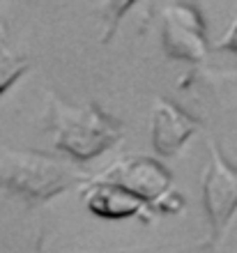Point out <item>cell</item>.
I'll return each instance as SVG.
<instances>
[{
    "label": "cell",
    "mask_w": 237,
    "mask_h": 253,
    "mask_svg": "<svg viewBox=\"0 0 237 253\" xmlns=\"http://www.w3.org/2000/svg\"><path fill=\"white\" fill-rule=\"evenodd\" d=\"M44 129L51 133L55 152L74 164L97 159L125 136V122L118 115L104 111L95 101L74 106L53 92L47 97Z\"/></svg>",
    "instance_id": "obj_1"
},
{
    "label": "cell",
    "mask_w": 237,
    "mask_h": 253,
    "mask_svg": "<svg viewBox=\"0 0 237 253\" xmlns=\"http://www.w3.org/2000/svg\"><path fill=\"white\" fill-rule=\"evenodd\" d=\"M90 175L74 161L42 150H2L0 189L26 205H42L72 187H81Z\"/></svg>",
    "instance_id": "obj_2"
},
{
    "label": "cell",
    "mask_w": 237,
    "mask_h": 253,
    "mask_svg": "<svg viewBox=\"0 0 237 253\" xmlns=\"http://www.w3.org/2000/svg\"><path fill=\"white\" fill-rule=\"evenodd\" d=\"M97 177L115 182L122 189L139 196L152 214H180L185 210V196L173 189V173L147 154H129L106 168Z\"/></svg>",
    "instance_id": "obj_3"
},
{
    "label": "cell",
    "mask_w": 237,
    "mask_h": 253,
    "mask_svg": "<svg viewBox=\"0 0 237 253\" xmlns=\"http://www.w3.org/2000/svg\"><path fill=\"white\" fill-rule=\"evenodd\" d=\"M200 196L210 226L205 247L217 249L237 214V166L214 138H207V164L200 175Z\"/></svg>",
    "instance_id": "obj_4"
},
{
    "label": "cell",
    "mask_w": 237,
    "mask_h": 253,
    "mask_svg": "<svg viewBox=\"0 0 237 253\" xmlns=\"http://www.w3.org/2000/svg\"><path fill=\"white\" fill-rule=\"evenodd\" d=\"M161 48L166 58L198 65L210 53L207 23L193 2L175 0L161 5Z\"/></svg>",
    "instance_id": "obj_5"
},
{
    "label": "cell",
    "mask_w": 237,
    "mask_h": 253,
    "mask_svg": "<svg viewBox=\"0 0 237 253\" xmlns=\"http://www.w3.org/2000/svg\"><path fill=\"white\" fill-rule=\"evenodd\" d=\"M81 198L86 203L88 212L106 221H125L139 219L141 223H152L154 214L139 196L122 189L115 182L101 180L97 175H90L81 184Z\"/></svg>",
    "instance_id": "obj_6"
},
{
    "label": "cell",
    "mask_w": 237,
    "mask_h": 253,
    "mask_svg": "<svg viewBox=\"0 0 237 253\" xmlns=\"http://www.w3.org/2000/svg\"><path fill=\"white\" fill-rule=\"evenodd\" d=\"M200 129V120L175 101L157 97L150 113V138L159 157H175Z\"/></svg>",
    "instance_id": "obj_7"
},
{
    "label": "cell",
    "mask_w": 237,
    "mask_h": 253,
    "mask_svg": "<svg viewBox=\"0 0 237 253\" xmlns=\"http://www.w3.org/2000/svg\"><path fill=\"white\" fill-rule=\"evenodd\" d=\"M28 69H30V60L26 55L0 51V94H5Z\"/></svg>",
    "instance_id": "obj_8"
},
{
    "label": "cell",
    "mask_w": 237,
    "mask_h": 253,
    "mask_svg": "<svg viewBox=\"0 0 237 253\" xmlns=\"http://www.w3.org/2000/svg\"><path fill=\"white\" fill-rule=\"evenodd\" d=\"M132 7H134V2H108V5H101L104 16L108 19V26H106V30L101 33V44H108V42H111V37L115 35V30H118L120 16L127 14V9H132Z\"/></svg>",
    "instance_id": "obj_9"
},
{
    "label": "cell",
    "mask_w": 237,
    "mask_h": 253,
    "mask_svg": "<svg viewBox=\"0 0 237 253\" xmlns=\"http://www.w3.org/2000/svg\"><path fill=\"white\" fill-rule=\"evenodd\" d=\"M212 48H217V51H224V53L237 55V14H235V19H233V23L228 26V30L224 33V37H221V40H219Z\"/></svg>",
    "instance_id": "obj_10"
},
{
    "label": "cell",
    "mask_w": 237,
    "mask_h": 253,
    "mask_svg": "<svg viewBox=\"0 0 237 253\" xmlns=\"http://www.w3.org/2000/svg\"><path fill=\"white\" fill-rule=\"evenodd\" d=\"M189 251V249H164V251H159V249H154V251H141V249H134V251H108V253H185Z\"/></svg>",
    "instance_id": "obj_11"
},
{
    "label": "cell",
    "mask_w": 237,
    "mask_h": 253,
    "mask_svg": "<svg viewBox=\"0 0 237 253\" xmlns=\"http://www.w3.org/2000/svg\"><path fill=\"white\" fill-rule=\"evenodd\" d=\"M42 247H44V233L37 235V240H35V249L33 253H42Z\"/></svg>",
    "instance_id": "obj_12"
},
{
    "label": "cell",
    "mask_w": 237,
    "mask_h": 253,
    "mask_svg": "<svg viewBox=\"0 0 237 253\" xmlns=\"http://www.w3.org/2000/svg\"><path fill=\"white\" fill-rule=\"evenodd\" d=\"M226 81H231V83H237V72H226L224 74Z\"/></svg>",
    "instance_id": "obj_13"
},
{
    "label": "cell",
    "mask_w": 237,
    "mask_h": 253,
    "mask_svg": "<svg viewBox=\"0 0 237 253\" xmlns=\"http://www.w3.org/2000/svg\"><path fill=\"white\" fill-rule=\"evenodd\" d=\"M0 40H5V26H2V21H0Z\"/></svg>",
    "instance_id": "obj_14"
}]
</instances>
